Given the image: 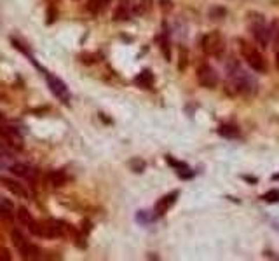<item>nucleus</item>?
I'll return each mask as SVG.
<instances>
[{
	"label": "nucleus",
	"instance_id": "obj_1",
	"mask_svg": "<svg viewBox=\"0 0 279 261\" xmlns=\"http://www.w3.org/2000/svg\"><path fill=\"white\" fill-rule=\"evenodd\" d=\"M227 81L229 86L234 87V91L243 92V94H251L256 89L255 78L250 73H246L236 59L229 61L227 65Z\"/></svg>",
	"mask_w": 279,
	"mask_h": 261
},
{
	"label": "nucleus",
	"instance_id": "obj_2",
	"mask_svg": "<svg viewBox=\"0 0 279 261\" xmlns=\"http://www.w3.org/2000/svg\"><path fill=\"white\" fill-rule=\"evenodd\" d=\"M239 46H241V54L245 57L246 65L251 70H255L256 73L267 72V61H265V57L260 54V51L255 46H251V44H248L245 41H239Z\"/></svg>",
	"mask_w": 279,
	"mask_h": 261
},
{
	"label": "nucleus",
	"instance_id": "obj_3",
	"mask_svg": "<svg viewBox=\"0 0 279 261\" xmlns=\"http://www.w3.org/2000/svg\"><path fill=\"white\" fill-rule=\"evenodd\" d=\"M11 240H12V246L17 249V253L21 254L23 259H37L41 256V249L37 246L32 244V242L26 240V237L20 230H12L11 233Z\"/></svg>",
	"mask_w": 279,
	"mask_h": 261
},
{
	"label": "nucleus",
	"instance_id": "obj_4",
	"mask_svg": "<svg viewBox=\"0 0 279 261\" xmlns=\"http://www.w3.org/2000/svg\"><path fill=\"white\" fill-rule=\"evenodd\" d=\"M201 49L208 56H222L225 51V41L220 32H210L201 38Z\"/></svg>",
	"mask_w": 279,
	"mask_h": 261
},
{
	"label": "nucleus",
	"instance_id": "obj_5",
	"mask_svg": "<svg viewBox=\"0 0 279 261\" xmlns=\"http://www.w3.org/2000/svg\"><path fill=\"white\" fill-rule=\"evenodd\" d=\"M250 25H251V33H253L255 41L258 42L262 47H267L269 42H271V28L265 25L264 17L262 16L251 17Z\"/></svg>",
	"mask_w": 279,
	"mask_h": 261
},
{
	"label": "nucleus",
	"instance_id": "obj_6",
	"mask_svg": "<svg viewBox=\"0 0 279 261\" xmlns=\"http://www.w3.org/2000/svg\"><path fill=\"white\" fill-rule=\"evenodd\" d=\"M44 75H46V82H47V86H49L52 94H54L60 101H63V103H68L70 89L66 87V84L61 81L60 77H56L54 73H44Z\"/></svg>",
	"mask_w": 279,
	"mask_h": 261
},
{
	"label": "nucleus",
	"instance_id": "obj_7",
	"mask_svg": "<svg viewBox=\"0 0 279 261\" xmlns=\"http://www.w3.org/2000/svg\"><path fill=\"white\" fill-rule=\"evenodd\" d=\"M197 81L202 87H208V89H213V87L218 86V73L213 66L210 65H201L197 68Z\"/></svg>",
	"mask_w": 279,
	"mask_h": 261
},
{
	"label": "nucleus",
	"instance_id": "obj_8",
	"mask_svg": "<svg viewBox=\"0 0 279 261\" xmlns=\"http://www.w3.org/2000/svg\"><path fill=\"white\" fill-rule=\"evenodd\" d=\"M16 218L20 221L23 227L28 228V232L32 233L35 237H41V223H39L37 219L32 216V212H30L26 207H17L16 211Z\"/></svg>",
	"mask_w": 279,
	"mask_h": 261
},
{
	"label": "nucleus",
	"instance_id": "obj_9",
	"mask_svg": "<svg viewBox=\"0 0 279 261\" xmlns=\"http://www.w3.org/2000/svg\"><path fill=\"white\" fill-rule=\"evenodd\" d=\"M0 185H2L4 188L9 190V192L12 193V195H16V197H20V198H28V192L25 190V187L21 183H17L16 179H11V178H7V176H2L0 174Z\"/></svg>",
	"mask_w": 279,
	"mask_h": 261
},
{
	"label": "nucleus",
	"instance_id": "obj_10",
	"mask_svg": "<svg viewBox=\"0 0 279 261\" xmlns=\"http://www.w3.org/2000/svg\"><path fill=\"white\" fill-rule=\"evenodd\" d=\"M60 235H63V227H61L60 221L49 219V221H44V223H41V237L56 238Z\"/></svg>",
	"mask_w": 279,
	"mask_h": 261
},
{
	"label": "nucleus",
	"instance_id": "obj_11",
	"mask_svg": "<svg viewBox=\"0 0 279 261\" xmlns=\"http://www.w3.org/2000/svg\"><path fill=\"white\" fill-rule=\"evenodd\" d=\"M16 218V207L9 198L0 197V221L4 223H12Z\"/></svg>",
	"mask_w": 279,
	"mask_h": 261
},
{
	"label": "nucleus",
	"instance_id": "obj_12",
	"mask_svg": "<svg viewBox=\"0 0 279 261\" xmlns=\"http://www.w3.org/2000/svg\"><path fill=\"white\" fill-rule=\"evenodd\" d=\"M9 171L12 172L14 176H17V178H33L35 176V169L32 166H28V164H23V162H12L11 166H9Z\"/></svg>",
	"mask_w": 279,
	"mask_h": 261
},
{
	"label": "nucleus",
	"instance_id": "obj_13",
	"mask_svg": "<svg viewBox=\"0 0 279 261\" xmlns=\"http://www.w3.org/2000/svg\"><path fill=\"white\" fill-rule=\"evenodd\" d=\"M0 139H6L9 145H14V147L21 148V136L14 127H7V126L0 127Z\"/></svg>",
	"mask_w": 279,
	"mask_h": 261
},
{
	"label": "nucleus",
	"instance_id": "obj_14",
	"mask_svg": "<svg viewBox=\"0 0 279 261\" xmlns=\"http://www.w3.org/2000/svg\"><path fill=\"white\" fill-rule=\"evenodd\" d=\"M176 198H178V192H171V193H168V195L162 197L161 200H159L157 204H156V216L166 214V211L170 209L173 204H175Z\"/></svg>",
	"mask_w": 279,
	"mask_h": 261
},
{
	"label": "nucleus",
	"instance_id": "obj_15",
	"mask_svg": "<svg viewBox=\"0 0 279 261\" xmlns=\"http://www.w3.org/2000/svg\"><path fill=\"white\" fill-rule=\"evenodd\" d=\"M47 179H49V183L52 187H63V185L68 181V176H66L65 171H52L47 174Z\"/></svg>",
	"mask_w": 279,
	"mask_h": 261
},
{
	"label": "nucleus",
	"instance_id": "obj_16",
	"mask_svg": "<svg viewBox=\"0 0 279 261\" xmlns=\"http://www.w3.org/2000/svg\"><path fill=\"white\" fill-rule=\"evenodd\" d=\"M135 84L136 86H140V87H152V84H154V75L150 70H143L138 77L135 78Z\"/></svg>",
	"mask_w": 279,
	"mask_h": 261
},
{
	"label": "nucleus",
	"instance_id": "obj_17",
	"mask_svg": "<svg viewBox=\"0 0 279 261\" xmlns=\"http://www.w3.org/2000/svg\"><path fill=\"white\" fill-rule=\"evenodd\" d=\"M110 4V0H89L87 2V11L91 12V14H100V12H103L107 6Z\"/></svg>",
	"mask_w": 279,
	"mask_h": 261
},
{
	"label": "nucleus",
	"instance_id": "obj_18",
	"mask_svg": "<svg viewBox=\"0 0 279 261\" xmlns=\"http://www.w3.org/2000/svg\"><path fill=\"white\" fill-rule=\"evenodd\" d=\"M218 134L224 136V138H237L239 136V129L232 124H224V126L218 127Z\"/></svg>",
	"mask_w": 279,
	"mask_h": 261
},
{
	"label": "nucleus",
	"instance_id": "obj_19",
	"mask_svg": "<svg viewBox=\"0 0 279 261\" xmlns=\"http://www.w3.org/2000/svg\"><path fill=\"white\" fill-rule=\"evenodd\" d=\"M161 51L164 52V57L168 61H171V51H170V41H168V33L162 35V41H161Z\"/></svg>",
	"mask_w": 279,
	"mask_h": 261
},
{
	"label": "nucleus",
	"instance_id": "obj_20",
	"mask_svg": "<svg viewBox=\"0 0 279 261\" xmlns=\"http://www.w3.org/2000/svg\"><path fill=\"white\" fill-rule=\"evenodd\" d=\"M265 202H269V204H274V202H279V190H271V192H267L265 195L262 197Z\"/></svg>",
	"mask_w": 279,
	"mask_h": 261
},
{
	"label": "nucleus",
	"instance_id": "obj_21",
	"mask_svg": "<svg viewBox=\"0 0 279 261\" xmlns=\"http://www.w3.org/2000/svg\"><path fill=\"white\" fill-rule=\"evenodd\" d=\"M271 41L274 44L279 42V19H274L271 25Z\"/></svg>",
	"mask_w": 279,
	"mask_h": 261
},
{
	"label": "nucleus",
	"instance_id": "obj_22",
	"mask_svg": "<svg viewBox=\"0 0 279 261\" xmlns=\"http://www.w3.org/2000/svg\"><path fill=\"white\" fill-rule=\"evenodd\" d=\"M185 59H187V52L181 49V63H180V68H181V70L185 68Z\"/></svg>",
	"mask_w": 279,
	"mask_h": 261
},
{
	"label": "nucleus",
	"instance_id": "obj_23",
	"mask_svg": "<svg viewBox=\"0 0 279 261\" xmlns=\"http://www.w3.org/2000/svg\"><path fill=\"white\" fill-rule=\"evenodd\" d=\"M274 47H276V66H277V70H279V42L274 44Z\"/></svg>",
	"mask_w": 279,
	"mask_h": 261
},
{
	"label": "nucleus",
	"instance_id": "obj_24",
	"mask_svg": "<svg viewBox=\"0 0 279 261\" xmlns=\"http://www.w3.org/2000/svg\"><path fill=\"white\" fill-rule=\"evenodd\" d=\"M0 121H4V113L2 112H0Z\"/></svg>",
	"mask_w": 279,
	"mask_h": 261
}]
</instances>
